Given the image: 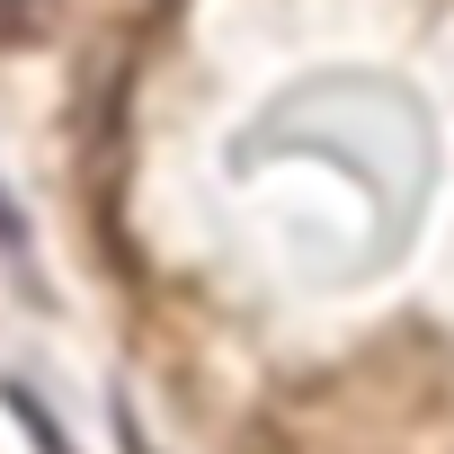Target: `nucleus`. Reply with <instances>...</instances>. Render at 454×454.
I'll list each match as a JSON object with an SVG mask.
<instances>
[{"instance_id":"obj_2","label":"nucleus","mask_w":454,"mask_h":454,"mask_svg":"<svg viewBox=\"0 0 454 454\" xmlns=\"http://www.w3.org/2000/svg\"><path fill=\"white\" fill-rule=\"evenodd\" d=\"M36 27V0H0V36H27Z\"/></svg>"},{"instance_id":"obj_1","label":"nucleus","mask_w":454,"mask_h":454,"mask_svg":"<svg viewBox=\"0 0 454 454\" xmlns=\"http://www.w3.org/2000/svg\"><path fill=\"white\" fill-rule=\"evenodd\" d=\"M0 250H27V214L10 205V187H0Z\"/></svg>"}]
</instances>
